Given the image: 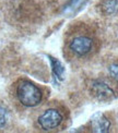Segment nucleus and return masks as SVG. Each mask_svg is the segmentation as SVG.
Segmentation results:
<instances>
[{
  "label": "nucleus",
  "instance_id": "nucleus-2",
  "mask_svg": "<svg viewBox=\"0 0 118 133\" xmlns=\"http://www.w3.org/2000/svg\"><path fill=\"white\" fill-rule=\"evenodd\" d=\"M63 122V116L57 109H47L38 117V124L45 131L54 130Z\"/></svg>",
  "mask_w": 118,
  "mask_h": 133
},
{
  "label": "nucleus",
  "instance_id": "nucleus-6",
  "mask_svg": "<svg viewBox=\"0 0 118 133\" xmlns=\"http://www.w3.org/2000/svg\"><path fill=\"white\" fill-rule=\"evenodd\" d=\"M86 1L88 0H69L68 3H67L64 8V13L69 16L74 14Z\"/></svg>",
  "mask_w": 118,
  "mask_h": 133
},
{
  "label": "nucleus",
  "instance_id": "nucleus-1",
  "mask_svg": "<svg viewBox=\"0 0 118 133\" xmlns=\"http://www.w3.org/2000/svg\"><path fill=\"white\" fill-rule=\"evenodd\" d=\"M16 97L25 107H35L42 102L43 94L39 88L30 81H22L16 87Z\"/></svg>",
  "mask_w": 118,
  "mask_h": 133
},
{
  "label": "nucleus",
  "instance_id": "nucleus-10",
  "mask_svg": "<svg viewBox=\"0 0 118 133\" xmlns=\"http://www.w3.org/2000/svg\"><path fill=\"white\" fill-rule=\"evenodd\" d=\"M8 122V112L3 107L0 106V129L7 124Z\"/></svg>",
  "mask_w": 118,
  "mask_h": 133
},
{
  "label": "nucleus",
  "instance_id": "nucleus-9",
  "mask_svg": "<svg viewBox=\"0 0 118 133\" xmlns=\"http://www.w3.org/2000/svg\"><path fill=\"white\" fill-rule=\"evenodd\" d=\"M108 72H109V75L111 76V79H114L115 81L118 82V61L113 62L109 65Z\"/></svg>",
  "mask_w": 118,
  "mask_h": 133
},
{
  "label": "nucleus",
  "instance_id": "nucleus-5",
  "mask_svg": "<svg viewBox=\"0 0 118 133\" xmlns=\"http://www.w3.org/2000/svg\"><path fill=\"white\" fill-rule=\"evenodd\" d=\"M91 128L93 132L96 133H106L109 131L110 121L103 114H95L91 119Z\"/></svg>",
  "mask_w": 118,
  "mask_h": 133
},
{
  "label": "nucleus",
  "instance_id": "nucleus-8",
  "mask_svg": "<svg viewBox=\"0 0 118 133\" xmlns=\"http://www.w3.org/2000/svg\"><path fill=\"white\" fill-rule=\"evenodd\" d=\"M102 11L107 15H113L118 12V0H103Z\"/></svg>",
  "mask_w": 118,
  "mask_h": 133
},
{
  "label": "nucleus",
  "instance_id": "nucleus-4",
  "mask_svg": "<svg viewBox=\"0 0 118 133\" xmlns=\"http://www.w3.org/2000/svg\"><path fill=\"white\" fill-rule=\"evenodd\" d=\"M91 93L98 101H110L115 97V92L113 88L101 80H95L92 82Z\"/></svg>",
  "mask_w": 118,
  "mask_h": 133
},
{
  "label": "nucleus",
  "instance_id": "nucleus-7",
  "mask_svg": "<svg viewBox=\"0 0 118 133\" xmlns=\"http://www.w3.org/2000/svg\"><path fill=\"white\" fill-rule=\"evenodd\" d=\"M49 58V62H50V65H52V70H53V73L54 75L57 77L58 80H63L64 76H65V68L64 65L61 64L60 61H58L56 58L54 57H48Z\"/></svg>",
  "mask_w": 118,
  "mask_h": 133
},
{
  "label": "nucleus",
  "instance_id": "nucleus-3",
  "mask_svg": "<svg viewBox=\"0 0 118 133\" xmlns=\"http://www.w3.org/2000/svg\"><path fill=\"white\" fill-rule=\"evenodd\" d=\"M70 50L76 54L77 56H85L93 48V41L92 38L88 36H77L70 42L69 45Z\"/></svg>",
  "mask_w": 118,
  "mask_h": 133
}]
</instances>
